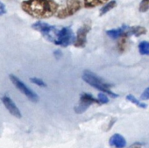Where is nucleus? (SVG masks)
Listing matches in <instances>:
<instances>
[{
	"mask_svg": "<svg viewBox=\"0 0 149 148\" xmlns=\"http://www.w3.org/2000/svg\"><path fill=\"white\" fill-rule=\"evenodd\" d=\"M59 6L54 0H24L21 3V9L31 17L38 19L53 17Z\"/></svg>",
	"mask_w": 149,
	"mask_h": 148,
	"instance_id": "f257e3e1",
	"label": "nucleus"
},
{
	"mask_svg": "<svg viewBox=\"0 0 149 148\" xmlns=\"http://www.w3.org/2000/svg\"><path fill=\"white\" fill-rule=\"evenodd\" d=\"M83 80L87 83L89 85H91V87L105 93V94H108L110 97H118V95L112 92L111 90V85L104 82L101 78H99L97 75H95L94 73H92L91 71L90 70H84V74H83Z\"/></svg>",
	"mask_w": 149,
	"mask_h": 148,
	"instance_id": "f03ea898",
	"label": "nucleus"
},
{
	"mask_svg": "<svg viewBox=\"0 0 149 148\" xmlns=\"http://www.w3.org/2000/svg\"><path fill=\"white\" fill-rule=\"evenodd\" d=\"M32 28L39 33H41V35L49 42H52L55 45L59 33H60V27L55 26H51L46 22L42 21H37L32 25Z\"/></svg>",
	"mask_w": 149,
	"mask_h": 148,
	"instance_id": "7ed1b4c3",
	"label": "nucleus"
},
{
	"mask_svg": "<svg viewBox=\"0 0 149 148\" xmlns=\"http://www.w3.org/2000/svg\"><path fill=\"white\" fill-rule=\"evenodd\" d=\"M83 4L80 0H67V2L63 7L58 9L55 15L58 19H67L70 16L76 14L77 12L81 10Z\"/></svg>",
	"mask_w": 149,
	"mask_h": 148,
	"instance_id": "20e7f679",
	"label": "nucleus"
},
{
	"mask_svg": "<svg viewBox=\"0 0 149 148\" xmlns=\"http://www.w3.org/2000/svg\"><path fill=\"white\" fill-rule=\"evenodd\" d=\"M74 39H76V36H74L73 30L69 26L61 27L55 45L61 46L62 47H67L69 45L74 44Z\"/></svg>",
	"mask_w": 149,
	"mask_h": 148,
	"instance_id": "39448f33",
	"label": "nucleus"
},
{
	"mask_svg": "<svg viewBox=\"0 0 149 148\" xmlns=\"http://www.w3.org/2000/svg\"><path fill=\"white\" fill-rule=\"evenodd\" d=\"M10 80L13 83V85L21 92L23 93L29 100H31L33 103H36L39 101V96L33 91L30 88H28L22 81H20L16 76L14 75H10Z\"/></svg>",
	"mask_w": 149,
	"mask_h": 148,
	"instance_id": "423d86ee",
	"label": "nucleus"
},
{
	"mask_svg": "<svg viewBox=\"0 0 149 148\" xmlns=\"http://www.w3.org/2000/svg\"><path fill=\"white\" fill-rule=\"evenodd\" d=\"M93 104H99V102L93 96L87 93H83L80 97V103L74 108V112L77 114H82L86 111L88 108Z\"/></svg>",
	"mask_w": 149,
	"mask_h": 148,
	"instance_id": "0eeeda50",
	"label": "nucleus"
},
{
	"mask_svg": "<svg viewBox=\"0 0 149 148\" xmlns=\"http://www.w3.org/2000/svg\"><path fill=\"white\" fill-rule=\"evenodd\" d=\"M91 30V26L90 24H84L78 30L77 33V38L74 39V46L78 48H83L86 46L87 43V35Z\"/></svg>",
	"mask_w": 149,
	"mask_h": 148,
	"instance_id": "6e6552de",
	"label": "nucleus"
},
{
	"mask_svg": "<svg viewBox=\"0 0 149 148\" xmlns=\"http://www.w3.org/2000/svg\"><path fill=\"white\" fill-rule=\"evenodd\" d=\"M2 102L5 105V107L8 110V111L14 116L17 118H21L22 115L21 112L19 110V109L17 107V105L15 104V103L11 99V97L9 96H4L2 97Z\"/></svg>",
	"mask_w": 149,
	"mask_h": 148,
	"instance_id": "1a4fd4ad",
	"label": "nucleus"
},
{
	"mask_svg": "<svg viewBox=\"0 0 149 148\" xmlns=\"http://www.w3.org/2000/svg\"><path fill=\"white\" fill-rule=\"evenodd\" d=\"M129 26L124 25L121 27L116 28V29H111L106 31V34L112 40H118L121 37H127V31Z\"/></svg>",
	"mask_w": 149,
	"mask_h": 148,
	"instance_id": "9d476101",
	"label": "nucleus"
},
{
	"mask_svg": "<svg viewBox=\"0 0 149 148\" xmlns=\"http://www.w3.org/2000/svg\"><path fill=\"white\" fill-rule=\"evenodd\" d=\"M109 144L111 146H114V147H118V148H123L126 145V141L122 135L116 133L111 137V138L109 140Z\"/></svg>",
	"mask_w": 149,
	"mask_h": 148,
	"instance_id": "9b49d317",
	"label": "nucleus"
},
{
	"mask_svg": "<svg viewBox=\"0 0 149 148\" xmlns=\"http://www.w3.org/2000/svg\"><path fill=\"white\" fill-rule=\"evenodd\" d=\"M146 33V29L143 26H129L127 31V36H140Z\"/></svg>",
	"mask_w": 149,
	"mask_h": 148,
	"instance_id": "f8f14e48",
	"label": "nucleus"
},
{
	"mask_svg": "<svg viewBox=\"0 0 149 148\" xmlns=\"http://www.w3.org/2000/svg\"><path fill=\"white\" fill-rule=\"evenodd\" d=\"M108 0H84L83 2V6L85 8H95L97 6H102L104 4H105Z\"/></svg>",
	"mask_w": 149,
	"mask_h": 148,
	"instance_id": "ddd939ff",
	"label": "nucleus"
},
{
	"mask_svg": "<svg viewBox=\"0 0 149 148\" xmlns=\"http://www.w3.org/2000/svg\"><path fill=\"white\" fill-rule=\"evenodd\" d=\"M117 6V2L115 1V0H111V1H110L109 3H107L105 6H104L101 10H100V16H103L104 14H106L108 12H110L111 10H112L115 6Z\"/></svg>",
	"mask_w": 149,
	"mask_h": 148,
	"instance_id": "4468645a",
	"label": "nucleus"
},
{
	"mask_svg": "<svg viewBox=\"0 0 149 148\" xmlns=\"http://www.w3.org/2000/svg\"><path fill=\"white\" fill-rule=\"evenodd\" d=\"M139 52L142 55H149V42L141 41L139 44Z\"/></svg>",
	"mask_w": 149,
	"mask_h": 148,
	"instance_id": "2eb2a0df",
	"label": "nucleus"
},
{
	"mask_svg": "<svg viewBox=\"0 0 149 148\" xmlns=\"http://www.w3.org/2000/svg\"><path fill=\"white\" fill-rule=\"evenodd\" d=\"M126 100H128L129 102L134 104L135 105H137V106H139V107H140V108H142V109H146V108L147 107V105H146V104L141 103L139 100H138V99H137L134 96H132V95H127V96H126Z\"/></svg>",
	"mask_w": 149,
	"mask_h": 148,
	"instance_id": "dca6fc26",
	"label": "nucleus"
},
{
	"mask_svg": "<svg viewBox=\"0 0 149 148\" xmlns=\"http://www.w3.org/2000/svg\"><path fill=\"white\" fill-rule=\"evenodd\" d=\"M139 10L140 13H146L149 10V0H142L139 4Z\"/></svg>",
	"mask_w": 149,
	"mask_h": 148,
	"instance_id": "f3484780",
	"label": "nucleus"
},
{
	"mask_svg": "<svg viewBox=\"0 0 149 148\" xmlns=\"http://www.w3.org/2000/svg\"><path fill=\"white\" fill-rule=\"evenodd\" d=\"M97 100H98L99 104H108V103H109V98H108V97L106 96V94L104 93V92L99 93V94L97 95Z\"/></svg>",
	"mask_w": 149,
	"mask_h": 148,
	"instance_id": "a211bd4d",
	"label": "nucleus"
},
{
	"mask_svg": "<svg viewBox=\"0 0 149 148\" xmlns=\"http://www.w3.org/2000/svg\"><path fill=\"white\" fill-rule=\"evenodd\" d=\"M118 49L120 52H123L126 47V37L124 36V37H121V40L118 41Z\"/></svg>",
	"mask_w": 149,
	"mask_h": 148,
	"instance_id": "6ab92c4d",
	"label": "nucleus"
},
{
	"mask_svg": "<svg viewBox=\"0 0 149 148\" xmlns=\"http://www.w3.org/2000/svg\"><path fill=\"white\" fill-rule=\"evenodd\" d=\"M30 81L32 82V83H34L40 87H47V84L45 82H43L42 80L39 79V78H36V77H32L30 78Z\"/></svg>",
	"mask_w": 149,
	"mask_h": 148,
	"instance_id": "aec40b11",
	"label": "nucleus"
},
{
	"mask_svg": "<svg viewBox=\"0 0 149 148\" xmlns=\"http://www.w3.org/2000/svg\"><path fill=\"white\" fill-rule=\"evenodd\" d=\"M140 100H149V87L146 88L140 96Z\"/></svg>",
	"mask_w": 149,
	"mask_h": 148,
	"instance_id": "412c9836",
	"label": "nucleus"
},
{
	"mask_svg": "<svg viewBox=\"0 0 149 148\" xmlns=\"http://www.w3.org/2000/svg\"><path fill=\"white\" fill-rule=\"evenodd\" d=\"M6 13V6L0 1V15H4Z\"/></svg>",
	"mask_w": 149,
	"mask_h": 148,
	"instance_id": "4be33fe9",
	"label": "nucleus"
},
{
	"mask_svg": "<svg viewBox=\"0 0 149 148\" xmlns=\"http://www.w3.org/2000/svg\"><path fill=\"white\" fill-rule=\"evenodd\" d=\"M54 56H55L56 58H59L60 56H61V52L60 50H56V51H54Z\"/></svg>",
	"mask_w": 149,
	"mask_h": 148,
	"instance_id": "5701e85b",
	"label": "nucleus"
}]
</instances>
